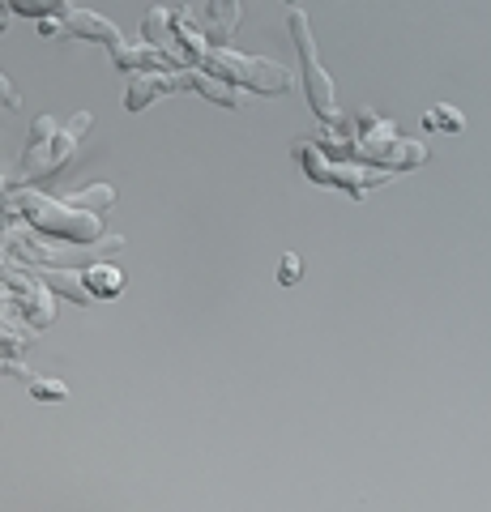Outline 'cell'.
I'll use <instances>...</instances> for the list:
<instances>
[{"mask_svg":"<svg viewBox=\"0 0 491 512\" xmlns=\"http://www.w3.org/2000/svg\"><path fill=\"white\" fill-rule=\"evenodd\" d=\"M0 103H5L9 111H18V107H22V94H18V86H13L5 73H0Z\"/></svg>","mask_w":491,"mask_h":512,"instance_id":"21","label":"cell"},{"mask_svg":"<svg viewBox=\"0 0 491 512\" xmlns=\"http://www.w3.org/2000/svg\"><path fill=\"white\" fill-rule=\"evenodd\" d=\"M423 128H427V133H436V128H445V133H462V128H466V116H462V111H457V107H436V111H427V116H423Z\"/></svg>","mask_w":491,"mask_h":512,"instance_id":"18","label":"cell"},{"mask_svg":"<svg viewBox=\"0 0 491 512\" xmlns=\"http://www.w3.org/2000/svg\"><path fill=\"white\" fill-rule=\"evenodd\" d=\"M22 316H26L35 329H47V325L56 320V295L47 291L43 282H35L30 291H22Z\"/></svg>","mask_w":491,"mask_h":512,"instance_id":"14","label":"cell"},{"mask_svg":"<svg viewBox=\"0 0 491 512\" xmlns=\"http://www.w3.org/2000/svg\"><path fill=\"white\" fill-rule=\"evenodd\" d=\"M197 69L223 77V82H231L235 90H244V94H287L295 86V77L282 69V64L265 60V56L231 52V47H210Z\"/></svg>","mask_w":491,"mask_h":512,"instance_id":"4","label":"cell"},{"mask_svg":"<svg viewBox=\"0 0 491 512\" xmlns=\"http://www.w3.org/2000/svg\"><path fill=\"white\" fill-rule=\"evenodd\" d=\"M299 278H304V261H299L295 252H282L278 256V282L282 286H295Z\"/></svg>","mask_w":491,"mask_h":512,"instance_id":"20","label":"cell"},{"mask_svg":"<svg viewBox=\"0 0 491 512\" xmlns=\"http://www.w3.org/2000/svg\"><path fill=\"white\" fill-rule=\"evenodd\" d=\"M82 286L90 291V299H120L124 295V274L112 261H90V265H82Z\"/></svg>","mask_w":491,"mask_h":512,"instance_id":"13","label":"cell"},{"mask_svg":"<svg viewBox=\"0 0 491 512\" xmlns=\"http://www.w3.org/2000/svg\"><path fill=\"white\" fill-rule=\"evenodd\" d=\"M65 201L73 205V210H82V214H99V218H103V214L116 205V188H112V184H90V188H82V192H69Z\"/></svg>","mask_w":491,"mask_h":512,"instance_id":"15","label":"cell"},{"mask_svg":"<svg viewBox=\"0 0 491 512\" xmlns=\"http://www.w3.org/2000/svg\"><path fill=\"white\" fill-rule=\"evenodd\" d=\"M30 393H35L39 402H65L69 397L65 380H52V376H30Z\"/></svg>","mask_w":491,"mask_h":512,"instance_id":"19","label":"cell"},{"mask_svg":"<svg viewBox=\"0 0 491 512\" xmlns=\"http://www.w3.org/2000/svg\"><path fill=\"white\" fill-rule=\"evenodd\" d=\"M291 39H295V52H299V69H304V94H308V107L316 111L321 124H338L342 111L334 99V82L329 73L321 69V56H316V39H312V22L304 9H291Z\"/></svg>","mask_w":491,"mask_h":512,"instance_id":"6","label":"cell"},{"mask_svg":"<svg viewBox=\"0 0 491 512\" xmlns=\"http://www.w3.org/2000/svg\"><path fill=\"white\" fill-rule=\"evenodd\" d=\"M351 137H398V124L393 120H380L372 107H363L355 116V133Z\"/></svg>","mask_w":491,"mask_h":512,"instance_id":"17","label":"cell"},{"mask_svg":"<svg viewBox=\"0 0 491 512\" xmlns=\"http://www.w3.org/2000/svg\"><path fill=\"white\" fill-rule=\"evenodd\" d=\"M171 90H188L184 69H154V73H129V90H124V111H146L154 99Z\"/></svg>","mask_w":491,"mask_h":512,"instance_id":"7","label":"cell"},{"mask_svg":"<svg viewBox=\"0 0 491 512\" xmlns=\"http://www.w3.org/2000/svg\"><path fill=\"white\" fill-rule=\"evenodd\" d=\"M9 9L13 13H22V18H65L69 5L65 0H9Z\"/></svg>","mask_w":491,"mask_h":512,"instance_id":"16","label":"cell"},{"mask_svg":"<svg viewBox=\"0 0 491 512\" xmlns=\"http://www.w3.org/2000/svg\"><path fill=\"white\" fill-rule=\"evenodd\" d=\"M291 154H295L299 171H304V180L325 184V188H346L355 201L368 197V188L393 184L402 175L393 167H368V163H325V150H316V141H308V137H299L291 146Z\"/></svg>","mask_w":491,"mask_h":512,"instance_id":"3","label":"cell"},{"mask_svg":"<svg viewBox=\"0 0 491 512\" xmlns=\"http://www.w3.org/2000/svg\"><path fill=\"white\" fill-rule=\"evenodd\" d=\"M146 43H154L158 52H167L180 69H197L205 52H210V39H205V30L193 26V13L171 9V5L146 9Z\"/></svg>","mask_w":491,"mask_h":512,"instance_id":"5","label":"cell"},{"mask_svg":"<svg viewBox=\"0 0 491 512\" xmlns=\"http://www.w3.org/2000/svg\"><path fill=\"white\" fill-rule=\"evenodd\" d=\"M184 77H188V90H197L201 99H210V103H218V107H244V94L235 90L231 82H223V77H214V73H205V69H184Z\"/></svg>","mask_w":491,"mask_h":512,"instance_id":"12","label":"cell"},{"mask_svg":"<svg viewBox=\"0 0 491 512\" xmlns=\"http://www.w3.org/2000/svg\"><path fill=\"white\" fill-rule=\"evenodd\" d=\"M9 22H13V9H9V0H0V35L9 30Z\"/></svg>","mask_w":491,"mask_h":512,"instance_id":"22","label":"cell"},{"mask_svg":"<svg viewBox=\"0 0 491 512\" xmlns=\"http://www.w3.org/2000/svg\"><path fill=\"white\" fill-rule=\"evenodd\" d=\"M244 18V0H205V39L210 47H227Z\"/></svg>","mask_w":491,"mask_h":512,"instance_id":"10","label":"cell"},{"mask_svg":"<svg viewBox=\"0 0 491 512\" xmlns=\"http://www.w3.org/2000/svg\"><path fill=\"white\" fill-rule=\"evenodd\" d=\"M60 39H90V43L116 47L124 35L116 30V22L99 18V13H90V9H69L65 18H60Z\"/></svg>","mask_w":491,"mask_h":512,"instance_id":"8","label":"cell"},{"mask_svg":"<svg viewBox=\"0 0 491 512\" xmlns=\"http://www.w3.org/2000/svg\"><path fill=\"white\" fill-rule=\"evenodd\" d=\"M5 214L9 218L22 214L35 231L52 235V239H69V244H99L103 239V218L99 214H82V210H73L69 201H56V197H47V192L30 188V184L9 192Z\"/></svg>","mask_w":491,"mask_h":512,"instance_id":"2","label":"cell"},{"mask_svg":"<svg viewBox=\"0 0 491 512\" xmlns=\"http://www.w3.org/2000/svg\"><path fill=\"white\" fill-rule=\"evenodd\" d=\"M112 60H116V69H124V73H154V69H180L176 60H171L167 52H158L154 43H129V39H120L116 47H112Z\"/></svg>","mask_w":491,"mask_h":512,"instance_id":"9","label":"cell"},{"mask_svg":"<svg viewBox=\"0 0 491 512\" xmlns=\"http://www.w3.org/2000/svg\"><path fill=\"white\" fill-rule=\"evenodd\" d=\"M90 124H94L90 111H77V116L65 120V124H56L52 116L30 120V141H26V150H22V158H18V167H13L18 184L26 188V184L43 180V175H56V171L73 158V150L86 141Z\"/></svg>","mask_w":491,"mask_h":512,"instance_id":"1","label":"cell"},{"mask_svg":"<svg viewBox=\"0 0 491 512\" xmlns=\"http://www.w3.org/2000/svg\"><path fill=\"white\" fill-rule=\"evenodd\" d=\"M35 278L47 286L52 295H60V299H73L77 308H90V291L82 286V269H65V265H39L35 269Z\"/></svg>","mask_w":491,"mask_h":512,"instance_id":"11","label":"cell"}]
</instances>
